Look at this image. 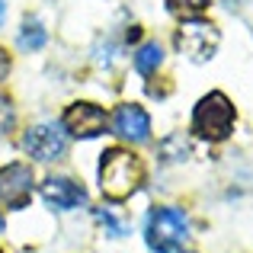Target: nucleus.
Returning <instances> with one entry per match:
<instances>
[{
    "instance_id": "14",
    "label": "nucleus",
    "mask_w": 253,
    "mask_h": 253,
    "mask_svg": "<svg viewBox=\"0 0 253 253\" xmlns=\"http://www.w3.org/2000/svg\"><path fill=\"white\" fill-rule=\"evenodd\" d=\"M13 125H16V109H13L10 96L0 93V135H10Z\"/></svg>"
},
{
    "instance_id": "18",
    "label": "nucleus",
    "mask_w": 253,
    "mask_h": 253,
    "mask_svg": "<svg viewBox=\"0 0 253 253\" xmlns=\"http://www.w3.org/2000/svg\"><path fill=\"white\" fill-rule=\"evenodd\" d=\"M0 231H3V218H0Z\"/></svg>"
},
{
    "instance_id": "9",
    "label": "nucleus",
    "mask_w": 253,
    "mask_h": 253,
    "mask_svg": "<svg viewBox=\"0 0 253 253\" xmlns=\"http://www.w3.org/2000/svg\"><path fill=\"white\" fill-rule=\"evenodd\" d=\"M42 199L48 205H55V209H61V211H71V209H77V205L86 202V192H84L81 183H74V179H68V176H48L42 183Z\"/></svg>"
},
{
    "instance_id": "11",
    "label": "nucleus",
    "mask_w": 253,
    "mask_h": 253,
    "mask_svg": "<svg viewBox=\"0 0 253 253\" xmlns=\"http://www.w3.org/2000/svg\"><path fill=\"white\" fill-rule=\"evenodd\" d=\"M45 29H42V23H36V19H26L23 23V32H19V48L23 51H39L45 45Z\"/></svg>"
},
{
    "instance_id": "12",
    "label": "nucleus",
    "mask_w": 253,
    "mask_h": 253,
    "mask_svg": "<svg viewBox=\"0 0 253 253\" xmlns=\"http://www.w3.org/2000/svg\"><path fill=\"white\" fill-rule=\"evenodd\" d=\"M167 6H170V13H176V16L192 19L209 6V0H167Z\"/></svg>"
},
{
    "instance_id": "3",
    "label": "nucleus",
    "mask_w": 253,
    "mask_h": 253,
    "mask_svg": "<svg viewBox=\"0 0 253 253\" xmlns=\"http://www.w3.org/2000/svg\"><path fill=\"white\" fill-rule=\"evenodd\" d=\"M234 128V106L224 93H209L199 99L196 112H192V131L209 141H224Z\"/></svg>"
},
{
    "instance_id": "2",
    "label": "nucleus",
    "mask_w": 253,
    "mask_h": 253,
    "mask_svg": "<svg viewBox=\"0 0 253 253\" xmlns=\"http://www.w3.org/2000/svg\"><path fill=\"white\" fill-rule=\"evenodd\" d=\"M144 241L154 253H183L189 247V221L179 209H154L144 224Z\"/></svg>"
},
{
    "instance_id": "1",
    "label": "nucleus",
    "mask_w": 253,
    "mask_h": 253,
    "mask_svg": "<svg viewBox=\"0 0 253 253\" xmlns=\"http://www.w3.org/2000/svg\"><path fill=\"white\" fill-rule=\"evenodd\" d=\"M141 179H144V167L131 151L109 148L103 154V161H99V189H103L106 199H112V202L128 199L141 186Z\"/></svg>"
},
{
    "instance_id": "8",
    "label": "nucleus",
    "mask_w": 253,
    "mask_h": 253,
    "mask_svg": "<svg viewBox=\"0 0 253 253\" xmlns=\"http://www.w3.org/2000/svg\"><path fill=\"white\" fill-rule=\"evenodd\" d=\"M112 128H116V135H122L125 141L141 144V141L151 138V119H148V112H144L141 106L125 103V106H119L116 116H112Z\"/></svg>"
},
{
    "instance_id": "13",
    "label": "nucleus",
    "mask_w": 253,
    "mask_h": 253,
    "mask_svg": "<svg viewBox=\"0 0 253 253\" xmlns=\"http://www.w3.org/2000/svg\"><path fill=\"white\" fill-rule=\"evenodd\" d=\"M96 221L103 224V228L109 231L112 237H125V234H128V224H125V221H119V218L112 215L109 209H96Z\"/></svg>"
},
{
    "instance_id": "16",
    "label": "nucleus",
    "mask_w": 253,
    "mask_h": 253,
    "mask_svg": "<svg viewBox=\"0 0 253 253\" xmlns=\"http://www.w3.org/2000/svg\"><path fill=\"white\" fill-rule=\"evenodd\" d=\"M224 3H228V6H241L244 0H224Z\"/></svg>"
},
{
    "instance_id": "6",
    "label": "nucleus",
    "mask_w": 253,
    "mask_h": 253,
    "mask_svg": "<svg viewBox=\"0 0 253 253\" xmlns=\"http://www.w3.org/2000/svg\"><path fill=\"white\" fill-rule=\"evenodd\" d=\"M29 196H32V170L26 164L0 167V202L6 209H26Z\"/></svg>"
},
{
    "instance_id": "17",
    "label": "nucleus",
    "mask_w": 253,
    "mask_h": 253,
    "mask_svg": "<svg viewBox=\"0 0 253 253\" xmlns=\"http://www.w3.org/2000/svg\"><path fill=\"white\" fill-rule=\"evenodd\" d=\"M3 13H6V6H3V0H0V23H3Z\"/></svg>"
},
{
    "instance_id": "19",
    "label": "nucleus",
    "mask_w": 253,
    "mask_h": 253,
    "mask_svg": "<svg viewBox=\"0 0 253 253\" xmlns=\"http://www.w3.org/2000/svg\"><path fill=\"white\" fill-rule=\"evenodd\" d=\"M0 253H3V250H0Z\"/></svg>"
},
{
    "instance_id": "4",
    "label": "nucleus",
    "mask_w": 253,
    "mask_h": 253,
    "mask_svg": "<svg viewBox=\"0 0 253 253\" xmlns=\"http://www.w3.org/2000/svg\"><path fill=\"white\" fill-rule=\"evenodd\" d=\"M173 42H176V48L183 51L189 61H209V58H215L221 36H218V29L209 23V19H196L192 16V19H186V23L176 29Z\"/></svg>"
},
{
    "instance_id": "7",
    "label": "nucleus",
    "mask_w": 253,
    "mask_h": 253,
    "mask_svg": "<svg viewBox=\"0 0 253 253\" xmlns=\"http://www.w3.org/2000/svg\"><path fill=\"white\" fill-rule=\"evenodd\" d=\"M106 112L99 109V106L93 103H74L68 106V112H64V128L71 131L74 138H96L106 131Z\"/></svg>"
},
{
    "instance_id": "15",
    "label": "nucleus",
    "mask_w": 253,
    "mask_h": 253,
    "mask_svg": "<svg viewBox=\"0 0 253 253\" xmlns=\"http://www.w3.org/2000/svg\"><path fill=\"white\" fill-rule=\"evenodd\" d=\"M6 71H10V58H6V51L0 48V77H3Z\"/></svg>"
},
{
    "instance_id": "10",
    "label": "nucleus",
    "mask_w": 253,
    "mask_h": 253,
    "mask_svg": "<svg viewBox=\"0 0 253 253\" xmlns=\"http://www.w3.org/2000/svg\"><path fill=\"white\" fill-rule=\"evenodd\" d=\"M161 61H164L161 45H157V42H144L141 48H138V55H135V71L148 77V74H154V71L161 68Z\"/></svg>"
},
{
    "instance_id": "5",
    "label": "nucleus",
    "mask_w": 253,
    "mask_h": 253,
    "mask_svg": "<svg viewBox=\"0 0 253 253\" xmlns=\"http://www.w3.org/2000/svg\"><path fill=\"white\" fill-rule=\"evenodd\" d=\"M23 148H26L29 157H36V161H42V164H51V161H61L64 157L68 141H64V135L55 125H32L23 135Z\"/></svg>"
}]
</instances>
